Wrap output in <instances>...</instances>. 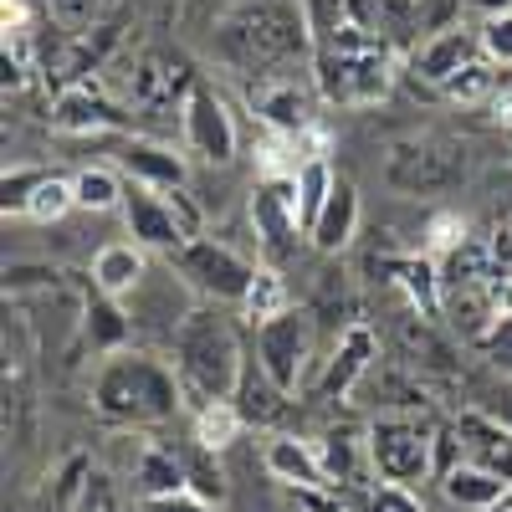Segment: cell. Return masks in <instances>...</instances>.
I'll use <instances>...</instances> for the list:
<instances>
[{
	"mask_svg": "<svg viewBox=\"0 0 512 512\" xmlns=\"http://www.w3.org/2000/svg\"><path fill=\"white\" fill-rule=\"evenodd\" d=\"M364 512H425L420 502H415V492L410 487H400V482H384L374 497H369V507Z\"/></svg>",
	"mask_w": 512,
	"mask_h": 512,
	"instance_id": "36",
	"label": "cell"
},
{
	"mask_svg": "<svg viewBox=\"0 0 512 512\" xmlns=\"http://www.w3.org/2000/svg\"><path fill=\"white\" fill-rule=\"evenodd\" d=\"M287 308H292L287 277H282L277 267H256V277H251V287H246V297H241V318L256 328V323H267V318H277V313H287Z\"/></svg>",
	"mask_w": 512,
	"mask_h": 512,
	"instance_id": "23",
	"label": "cell"
},
{
	"mask_svg": "<svg viewBox=\"0 0 512 512\" xmlns=\"http://www.w3.org/2000/svg\"><path fill=\"white\" fill-rule=\"evenodd\" d=\"M149 277V251L139 241H108L98 256H93V287L108 292V297H128L139 292Z\"/></svg>",
	"mask_w": 512,
	"mask_h": 512,
	"instance_id": "17",
	"label": "cell"
},
{
	"mask_svg": "<svg viewBox=\"0 0 512 512\" xmlns=\"http://www.w3.org/2000/svg\"><path fill=\"white\" fill-rule=\"evenodd\" d=\"M441 93H446L451 103H492V98H497V62H492L487 52L472 57L456 77L441 82Z\"/></svg>",
	"mask_w": 512,
	"mask_h": 512,
	"instance_id": "28",
	"label": "cell"
},
{
	"mask_svg": "<svg viewBox=\"0 0 512 512\" xmlns=\"http://www.w3.org/2000/svg\"><path fill=\"white\" fill-rule=\"evenodd\" d=\"M384 180L400 195H441L466 180V149L441 134H410L384 154Z\"/></svg>",
	"mask_w": 512,
	"mask_h": 512,
	"instance_id": "5",
	"label": "cell"
},
{
	"mask_svg": "<svg viewBox=\"0 0 512 512\" xmlns=\"http://www.w3.org/2000/svg\"><path fill=\"white\" fill-rule=\"evenodd\" d=\"M313 82L333 108H374L395 88V52L364 16H344L313 31Z\"/></svg>",
	"mask_w": 512,
	"mask_h": 512,
	"instance_id": "2",
	"label": "cell"
},
{
	"mask_svg": "<svg viewBox=\"0 0 512 512\" xmlns=\"http://www.w3.org/2000/svg\"><path fill=\"white\" fill-rule=\"evenodd\" d=\"M477 349H482V359H487L492 369L512 374V308H507V313H497V323L477 338Z\"/></svg>",
	"mask_w": 512,
	"mask_h": 512,
	"instance_id": "32",
	"label": "cell"
},
{
	"mask_svg": "<svg viewBox=\"0 0 512 512\" xmlns=\"http://www.w3.org/2000/svg\"><path fill=\"white\" fill-rule=\"evenodd\" d=\"M41 180H47V169H11L6 175V216H26V205H31Z\"/></svg>",
	"mask_w": 512,
	"mask_h": 512,
	"instance_id": "34",
	"label": "cell"
},
{
	"mask_svg": "<svg viewBox=\"0 0 512 512\" xmlns=\"http://www.w3.org/2000/svg\"><path fill=\"white\" fill-rule=\"evenodd\" d=\"M456 446H461V461H477L487 472H497L502 482H512V431L492 415H461L456 420Z\"/></svg>",
	"mask_w": 512,
	"mask_h": 512,
	"instance_id": "16",
	"label": "cell"
},
{
	"mask_svg": "<svg viewBox=\"0 0 512 512\" xmlns=\"http://www.w3.org/2000/svg\"><path fill=\"white\" fill-rule=\"evenodd\" d=\"M308 354H313V318L308 313H277L267 323H256V364L267 369V379L277 390H297L303 384V369H308Z\"/></svg>",
	"mask_w": 512,
	"mask_h": 512,
	"instance_id": "9",
	"label": "cell"
},
{
	"mask_svg": "<svg viewBox=\"0 0 512 512\" xmlns=\"http://www.w3.org/2000/svg\"><path fill=\"white\" fill-rule=\"evenodd\" d=\"M144 512H210V497H200L195 487H175V492L144 497Z\"/></svg>",
	"mask_w": 512,
	"mask_h": 512,
	"instance_id": "35",
	"label": "cell"
},
{
	"mask_svg": "<svg viewBox=\"0 0 512 512\" xmlns=\"http://www.w3.org/2000/svg\"><path fill=\"white\" fill-rule=\"evenodd\" d=\"M267 472L277 482H287L292 492H333V472L328 461L297 436H272L267 441Z\"/></svg>",
	"mask_w": 512,
	"mask_h": 512,
	"instance_id": "15",
	"label": "cell"
},
{
	"mask_svg": "<svg viewBox=\"0 0 512 512\" xmlns=\"http://www.w3.org/2000/svg\"><path fill=\"white\" fill-rule=\"evenodd\" d=\"M82 512H118L103 482H88V492H82Z\"/></svg>",
	"mask_w": 512,
	"mask_h": 512,
	"instance_id": "37",
	"label": "cell"
},
{
	"mask_svg": "<svg viewBox=\"0 0 512 512\" xmlns=\"http://www.w3.org/2000/svg\"><path fill=\"white\" fill-rule=\"evenodd\" d=\"M477 6H482L487 16H497V11H512V0H477Z\"/></svg>",
	"mask_w": 512,
	"mask_h": 512,
	"instance_id": "38",
	"label": "cell"
},
{
	"mask_svg": "<svg viewBox=\"0 0 512 512\" xmlns=\"http://www.w3.org/2000/svg\"><path fill=\"white\" fill-rule=\"evenodd\" d=\"M67 210H77V190H72V180L47 175V180L36 185V195H31V205H26V216H31L36 226H57Z\"/></svg>",
	"mask_w": 512,
	"mask_h": 512,
	"instance_id": "29",
	"label": "cell"
},
{
	"mask_svg": "<svg viewBox=\"0 0 512 512\" xmlns=\"http://www.w3.org/2000/svg\"><path fill=\"white\" fill-rule=\"evenodd\" d=\"M72 190H77V210H123V195H128V185L113 175V169H103V164H88L82 175H72Z\"/></svg>",
	"mask_w": 512,
	"mask_h": 512,
	"instance_id": "27",
	"label": "cell"
},
{
	"mask_svg": "<svg viewBox=\"0 0 512 512\" xmlns=\"http://www.w3.org/2000/svg\"><path fill=\"white\" fill-rule=\"evenodd\" d=\"M169 262H175V272L185 277V287H195L200 297H210V303H236V308H241V297L256 277V267L246 262V256H236L231 246L210 241V236H195L185 251L169 256Z\"/></svg>",
	"mask_w": 512,
	"mask_h": 512,
	"instance_id": "8",
	"label": "cell"
},
{
	"mask_svg": "<svg viewBox=\"0 0 512 512\" xmlns=\"http://www.w3.org/2000/svg\"><path fill=\"white\" fill-rule=\"evenodd\" d=\"M123 226L144 251H164V256H175V251H185L195 241L185 231V221H180V210L169 205V195L144 185V180H134L128 195H123Z\"/></svg>",
	"mask_w": 512,
	"mask_h": 512,
	"instance_id": "11",
	"label": "cell"
},
{
	"mask_svg": "<svg viewBox=\"0 0 512 512\" xmlns=\"http://www.w3.org/2000/svg\"><path fill=\"white\" fill-rule=\"evenodd\" d=\"M482 52H487L497 67H512V11L487 16V26H482Z\"/></svg>",
	"mask_w": 512,
	"mask_h": 512,
	"instance_id": "33",
	"label": "cell"
},
{
	"mask_svg": "<svg viewBox=\"0 0 512 512\" xmlns=\"http://www.w3.org/2000/svg\"><path fill=\"white\" fill-rule=\"evenodd\" d=\"M123 113H113L108 98H98L93 88H62L52 103V128L57 134H103V128H118Z\"/></svg>",
	"mask_w": 512,
	"mask_h": 512,
	"instance_id": "19",
	"label": "cell"
},
{
	"mask_svg": "<svg viewBox=\"0 0 512 512\" xmlns=\"http://www.w3.org/2000/svg\"><path fill=\"white\" fill-rule=\"evenodd\" d=\"M313 103L318 98V82H297V72H277V77H256L251 82V108L267 128L287 139H303L313 128Z\"/></svg>",
	"mask_w": 512,
	"mask_h": 512,
	"instance_id": "12",
	"label": "cell"
},
{
	"mask_svg": "<svg viewBox=\"0 0 512 512\" xmlns=\"http://www.w3.org/2000/svg\"><path fill=\"white\" fill-rule=\"evenodd\" d=\"M374 359H379V338H374V328L364 318H354L344 333H338V344H333V359L323 369V395L328 400L354 395V384L374 369Z\"/></svg>",
	"mask_w": 512,
	"mask_h": 512,
	"instance_id": "13",
	"label": "cell"
},
{
	"mask_svg": "<svg viewBox=\"0 0 512 512\" xmlns=\"http://www.w3.org/2000/svg\"><path fill=\"white\" fill-rule=\"evenodd\" d=\"M395 282L405 287L415 313L441 318V262L431 251H425V256H400V262H395Z\"/></svg>",
	"mask_w": 512,
	"mask_h": 512,
	"instance_id": "22",
	"label": "cell"
},
{
	"mask_svg": "<svg viewBox=\"0 0 512 512\" xmlns=\"http://www.w3.org/2000/svg\"><path fill=\"white\" fill-rule=\"evenodd\" d=\"M169 349H175V374L185 384V395L200 405L210 400H236L241 374H246V354L241 338L231 328V318L216 308H190L180 318V328L169 333Z\"/></svg>",
	"mask_w": 512,
	"mask_h": 512,
	"instance_id": "3",
	"label": "cell"
},
{
	"mask_svg": "<svg viewBox=\"0 0 512 512\" xmlns=\"http://www.w3.org/2000/svg\"><path fill=\"white\" fill-rule=\"evenodd\" d=\"M128 333H134V318H123L118 297H108V292L93 287V303H88V338H93V349L98 354H113V349H123Z\"/></svg>",
	"mask_w": 512,
	"mask_h": 512,
	"instance_id": "26",
	"label": "cell"
},
{
	"mask_svg": "<svg viewBox=\"0 0 512 512\" xmlns=\"http://www.w3.org/2000/svg\"><path fill=\"white\" fill-rule=\"evenodd\" d=\"M210 47L241 77L292 72L297 57H313L308 0H236V6H226L216 16Z\"/></svg>",
	"mask_w": 512,
	"mask_h": 512,
	"instance_id": "1",
	"label": "cell"
},
{
	"mask_svg": "<svg viewBox=\"0 0 512 512\" xmlns=\"http://www.w3.org/2000/svg\"><path fill=\"white\" fill-rule=\"evenodd\" d=\"M354 236H359V190H354L349 180H338L333 195H328V205L318 210V221L308 226V241H313L323 256H338Z\"/></svg>",
	"mask_w": 512,
	"mask_h": 512,
	"instance_id": "18",
	"label": "cell"
},
{
	"mask_svg": "<svg viewBox=\"0 0 512 512\" xmlns=\"http://www.w3.org/2000/svg\"><path fill=\"white\" fill-rule=\"evenodd\" d=\"M180 400H185V384L169 364H159L149 354H128V349L103 354L98 379H93V410L103 420H113V425H164L180 410Z\"/></svg>",
	"mask_w": 512,
	"mask_h": 512,
	"instance_id": "4",
	"label": "cell"
},
{
	"mask_svg": "<svg viewBox=\"0 0 512 512\" xmlns=\"http://www.w3.org/2000/svg\"><path fill=\"white\" fill-rule=\"evenodd\" d=\"M175 487H185V461H175L169 451L149 446L139 456V492L144 497H159V492H175Z\"/></svg>",
	"mask_w": 512,
	"mask_h": 512,
	"instance_id": "30",
	"label": "cell"
},
{
	"mask_svg": "<svg viewBox=\"0 0 512 512\" xmlns=\"http://www.w3.org/2000/svg\"><path fill=\"white\" fill-rule=\"evenodd\" d=\"M241 425H246V415H241L236 400H210V405L195 410V441L205 451H226V446H236Z\"/></svg>",
	"mask_w": 512,
	"mask_h": 512,
	"instance_id": "25",
	"label": "cell"
},
{
	"mask_svg": "<svg viewBox=\"0 0 512 512\" xmlns=\"http://www.w3.org/2000/svg\"><path fill=\"white\" fill-rule=\"evenodd\" d=\"M441 492L456 507L487 512V507H497L512 492V482H502L497 472H487V466H477V461H456V466H446V472H441Z\"/></svg>",
	"mask_w": 512,
	"mask_h": 512,
	"instance_id": "20",
	"label": "cell"
},
{
	"mask_svg": "<svg viewBox=\"0 0 512 512\" xmlns=\"http://www.w3.org/2000/svg\"><path fill=\"white\" fill-rule=\"evenodd\" d=\"M369 466L379 472V482H400V487H420L436 472V441L420 420L410 415H384L369 431Z\"/></svg>",
	"mask_w": 512,
	"mask_h": 512,
	"instance_id": "6",
	"label": "cell"
},
{
	"mask_svg": "<svg viewBox=\"0 0 512 512\" xmlns=\"http://www.w3.org/2000/svg\"><path fill=\"white\" fill-rule=\"evenodd\" d=\"M118 159H123L128 175L144 180V185H154V190H175V185H185V159H180L175 149H164V144L128 139Z\"/></svg>",
	"mask_w": 512,
	"mask_h": 512,
	"instance_id": "21",
	"label": "cell"
},
{
	"mask_svg": "<svg viewBox=\"0 0 512 512\" xmlns=\"http://www.w3.org/2000/svg\"><path fill=\"white\" fill-rule=\"evenodd\" d=\"M180 128H185V149L200 154L205 164H231L236 159V118L226 108V98L210 88V82H195L180 103Z\"/></svg>",
	"mask_w": 512,
	"mask_h": 512,
	"instance_id": "10",
	"label": "cell"
},
{
	"mask_svg": "<svg viewBox=\"0 0 512 512\" xmlns=\"http://www.w3.org/2000/svg\"><path fill=\"white\" fill-rule=\"evenodd\" d=\"M251 231H256V246L267 251L272 267L292 262V256L303 251L308 226H303V210H297L292 175H267L262 185L251 190Z\"/></svg>",
	"mask_w": 512,
	"mask_h": 512,
	"instance_id": "7",
	"label": "cell"
},
{
	"mask_svg": "<svg viewBox=\"0 0 512 512\" xmlns=\"http://www.w3.org/2000/svg\"><path fill=\"white\" fill-rule=\"evenodd\" d=\"M472 57H482V31H466V26H446V31H436L431 41H420V52H415V62H410V72L420 77V82H441L446 77H456Z\"/></svg>",
	"mask_w": 512,
	"mask_h": 512,
	"instance_id": "14",
	"label": "cell"
},
{
	"mask_svg": "<svg viewBox=\"0 0 512 512\" xmlns=\"http://www.w3.org/2000/svg\"><path fill=\"white\" fill-rule=\"evenodd\" d=\"M292 185H297V210H303V226H313L318 210H323L328 195H333V185H338V175L328 169L323 154H308L303 164L292 169Z\"/></svg>",
	"mask_w": 512,
	"mask_h": 512,
	"instance_id": "24",
	"label": "cell"
},
{
	"mask_svg": "<svg viewBox=\"0 0 512 512\" xmlns=\"http://www.w3.org/2000/svg\"><path fill=\"white\" fill-rule=\"evenodd\" d=\"M134 88H139V103H144V108H154V103L175 98V93L185 88V67L169 72V62H144V72H139Z\"/></svg>",
	"mask_w": 512,
	"mask_h": 512,
	"instance_id": "31",
	"label": "cell"
},
{
	"mask_svg": "<svg viewBox=\"0 0 512 512\" xmlns=\"http://www.w3.org/2000/svg\"><path fill=\"white\" fill-rule=\"evenodd\" d=\"M487 512H512V492H507V497H502L497 507H487Z\"/></svg>",
	"mask_w": 512,
	"mask_h": 512,
	"instance_id": "39",
	"label": "cell"
}]
</instances>
